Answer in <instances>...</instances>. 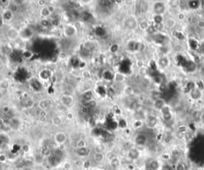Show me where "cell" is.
Listing matches in <instances>:
<instances>
[{"label": "cell", "mask_w": 204, "mask_h": 170, "mask_svg": "<svg viewBox=\"0 0 204 170\" xmlns=\"http://www.w3.org/2000/svg\"><path fill=\"white\" fill-rule=\"evenodd\" d=\"M161 122H164L165 124H169L173 122L175 119V115L174 110L169 103L166 104L161 110L158 112Z\"/></svg>", "instance_id": "6da1fadb"}, {"label": "cell", "mask_w": 204, "mask_h": 170, "mask_svg": "<svg viewBox=\"0 0 204 170\" xmlns=\"http://www.w3.org/2000/svg\"><path fill=\"white\" fill-rule=\"evenodd\" d=\"M150 4L151 12L153 15L165 16L168 14V6L167 1H154Z\"/></svg>", "instance_id": "7a4b0ae2"}, {"label": "cell", "mask_w": 204, "mask_h": 170, "mask_svg": "<svg viewBox=\"0 0 204 170\" xmlns=\"http://www.w3.org/2000/svg\"><path fill=\"white\" fill-rule=\"evenodd\" d=\"M161 119L157 112H148L145 120V126L148 130H155L160 126Z\"/></svg>", "instance_id": "3957f363"}, {"label": "cell", "mask_w": 204, "mask_h": 170, "mask_svg": "<svg viewBox=\"0 0 204 170\" xmlns=\"http://www.w3.org/2000/svg\"><path fill=\"white\" fill-rule=\"evenodd\" d=\"M155 63H156V68L162 72H166L169 70L172 64V61H171V57L168 55H158Z\"/></svg>", "instance_id": "277c9868"}, {"label": "cell", "mask_w": 204, "mask_h": 170, "mask_svg": "<svg viewBox=\"0 0 204 170\" xmlns=\"http://www.w3.org/2000/svg\"><path fill=\"white\" fill-rule=\"evenodd\" d=\"M187 97L193 103H198L203 100L204 92L203 90L200 89L194 84V86L191 89H190L188 92H187Z\"/></svg>", "instance_id": "5b68a950"}, {"label": "cell", "mask_w": 204, "mask_h": 170, "mask_svg": "<svg viewBox=\"0 0 204 170\" xmlns=\"http://www.w3.org/2000/svg\"><path fill=\"white\" fill-rule=\"evenodd\" d=\"M178 21L172 14H166L164 16V26L166 32H173L178 26Z\"/></svg>", "instance_id": "8992f818"}, {"label": "cell", "mask_w": 204, "mask_h": 170, "mask_svg": "<svg viewBox=\"0 0 204 170\" xmlns=\"http://www.w3.org/2000/svg\"><path fill=\"white\" fill-rule=\"evenodd\" d=\"M149 138L145 132H139L134 138V142L137 147H145L148 143Z\"/></svg>", "instance_id": "52a82bcc"}, {"label": "cell", "mask_w": 204, "mask_h": 170, "mask_svg": "<svg viewBox=\"0 0 204 170\" xmlns=\"http://www.w3.org/2000/svg\"><path fill=\"white\" fill-rule=\"evenodd\" d=\"M141 150L138 147H131L127 152V158L130 161H137L141 157Z\"/></svg>", "instance_id": "ba28073f"}, {"label": "cell", "mask_w": 204, "mask_h": 170, "mask_svg": "<svg viewBox=\"0 0 204 170\" xmlns=\"http://www.w3.org/2000/svg\"><path fill=\"white\" fill-rule=\"evenodd\" d=\"M186 6H187V11L191 12V13H197L198 11L201 10L202 2L201 1H195V0L187 1Z\"/></svg>", "instance_id": "9c48e42d"}, {"label": "cell", "mask_w": 204, "mask_h": 170, "mask_svg": "<svg viewBox=\"0 0 204 170\" xmlns=\"http://www.w3.org/2000/svg\"><path fill=\"white\" fill-rule=\"evenodd\" d=\"M204 107H194L191 111V113L189 115V117L191 120L194 123L199 125L200 123V118H201V113H202V109Z\"/></svg>", "instance_id": "30bf717a"}, {"label": "cell", "mask_w": 204, "mask_h": 170, "mask_svg": "<svg viewBox=\"0 0 204 170\" xmlns=\"http://www.w3.org/2000/svg\"><path fill=\"white\" fill-rule=\"evenodd\" d=\"M190 131V127L187 123H178L175 126V133L181 136H185Z\"/></svg>", "instance_id": "8fae6325"}, {"label": "cell", "mask_w": 204, "mask_h": 170, "mask_svg": "<svg viewBox=\"0 0 204 170\" xmlns=\"http://www.w3.org/2000/svg\"><path fill=\"white\" fill-rule=\"evenodd\" d=\"M163 164V161L160 158H152L148 163V170H160L161 168V165Z\"/></svg>", "instance_id": "7c38bea8"}, {"label": "cell", "mask_w": 204, "mask_h": 170, "mask_svg": "<svg viewBox=\"0 0 204 170\" xmlns=\"http://www.w3.org/2000/svg\"><path fill=\"white\" fill-rule=\"evenodd\" d=\"M151 26H152V23H151L150 19H147V18H143L138 21V29L142 32L146 33L151 27Z\"/></svg>", "instance_id": "4fadbf2b"}, {"label": "cell", "mask_w": 204, "mask_h": 170, "mask_svg": "<svg viewBox=\"0 0 204 170\" xmlns=\"http://www.w3.org/2000/svg\"><path fill=\"white\" fill-rule=\"evenodd\" d=\"M66 140H67V136L64 132H58L54 136V142L59 146L66 143Z\"/></svg>", "instance_id": "5bb4252c"}, {"label": "cell", "mask_w": 204, "mask_h": 170, "mask_svg": "<svg viewBox=\"0 0 204 170\" xmlns=\"http://www.w3.org/2000/svg\"><path fill=\"white\" fill-rule=\"evenodd\" d=\"M168 104V101L163 97H160L154 100V105H153V111L158 113L160 110Z\"/></svg>", "instance_id": "9a60e30c"}, {"label": "cell", "mask_w": 204, "mask_h": 170, "mask_svg": "<svg viewBox=\"0 0 204 170\" xmlns=\"http://www.w3.org/2000/svg\"><path fill=\"white\" fill-rule=\"evenodd\" d=\"M90 149L88 146L85 148H81V149H76L75 154L77 155L78 158H84V157H88L90 154Z\"/></svg>", "instance_id": "2e32d148"}, {"label": "cell", "mask_w": 204, "mask_h": 170, "mask_svg": "<svg viewBox=\"0 0 204 170\" xmlns=\"http://www.w3.org/2000/svg\"><path fill=\"white\" fill-rule=\"evenodd\" d=\"M106 158V155L104 153H100V152H95L94 154L92 155V159L97 164L104 162V160Z\"/></svg>", "instance_id": "e0dca14e"}, {"label": "cell", "mask_w": 204, "mask_h": 170, "mask_svg": "<svg viewBox=\"0 0 204 170\" xmlns=\"http://www.w3.org/2000/svg\"><path fill=\"white\" fill-rule=\"evenodd\" d=\"M126 26H127L128 29L131 30H134L135 29L138 28V21L135 18L133 17L127 20Z\"/></svg>", "instance_id": "ac0fdd59"}, {"label": "cell", "mask_w": 204, "mask_h": 170, "mask_svg": "<svg viewBox=\"0 0 204 170\" xmlns=\"http://www.w3.org/2000/svg\"><path fill=\"white\" fill-rule=\"evenodd\" d=\"M109 164L113 169H118L121 165V160H120L119 157H115L112 160H109Z\"/></svg>", "instance_id": "d6986e66"}, {"label": "cell", "mask_w": 204, "mask_h": 170, "mask_svg": "<svg viewBox=\"0 0 204 170\" xmlns=\"http://www.w3.org/2000/svg\"><path fill=\"white\" fill-rule=\"evenodd\" d=\"M174 168H175V170H187V165L183 160L180 159L175 163V165H174Z\"/></svg>", "instance_id": "ffe728a7"}, {"label": "cell", "mask_w": 204, "mask_h": 170, "mask_svg": "<svg viewBox=\"0 0 204 170\" xmlns=\"http://www.w3.org/2000/svg\"><path fill=\"white\" fill-rule=\"evenodd\" d=\"M123 92L125 96H133V95H135V88H133V86H131V85H126V86L124 88Z\"/></svg>", "instance_id": "44dd1931"}, {"label": "cell", "mask_w": 204, "mask_h": 170, "mask_svg": "<svg viewBox=\"0 0 204 170\" xmlns=\"http://www.w3.org/2000/svg\"><path fill=\"white\" fill-rule=\"evenodd\" d=\"M170 154H171V157L176 159H181L182 151L179 148H173L170 151Z\"/></svg>", "instance_id": "7402d4cb"}, {"label": "cell", "mask_w": 204, "mask_h": 170, "mask_svg": "<svg viewBox=\"0 0 204 170\" xmlns=\"http://www.w3.org/2000/svg\"><path fill=\"white\" fill-rule=\"evenodd\" d=\"M145 126V121L141 120V119H134L133 122V127L134 130H138L141 129L143 126Z\"/></svg>", "instance_id": "603a6c76"}, {"label": "cell", "mask_w": 204, "mask_h": 170, "mask_svg": "<svg viewBox=\"0 0 204 170\" xmlns=\"http://www.w3.org/2000/svg\"><path fill=\"white\" fill-rule=\"evenodd\" d=\"M196 30L199 33H204V18H199L195 25Z\"/></svg>", "instance_id": "cb8c5ba5"}, {"label": "cell", "mask_w": 204, "mask_h": 170, "mask_svg": "<svg viewBox=\"0 0 204 170\" xmlns=\"http://www.w3.org/2000/svg\"><path fill=\"white\" fill-rule=\"evenodd\" d=\"M135 65L138 69H142V68L147 66L146 62H145V60L144 59V58H138V59L136 61Z\"/></svg>", "instance_id": "d4e9b609"}, {"label": "cell", "mask_w": 204, "mask_h": 170, "mask_svg": "<svg viewBox=\"0 0 204 170\" xmlns=\"http://www.w3.org/2000/svg\"><path fill=\"white\" fill-rule=\"evenodd\" d=\"M87 147V142L85 139H79L76 142V149Z\"/></svg>", "instance_id": "484cf974"}, {"label": "cell", "mask_w": 204, "mask_h": 170, "mask_svg": "<svg viewBox=\"0 0 204 170\" xmlns=\"http://www.w3.org/2000/svg\"><path fill=\"white\" fill-rule=\"evenodd\" d=\"M160 170H175V168L174 165L170 164L169 162H163Z\"/></svg>", "instance_id": "4316f807"}, {"label": "cell", "mask_w": 204, "mask_h": 170, "mask_svg": "<svg viewBox=\"0 0 204 170\" xmlns=\"http://www.w3.org/2000/svg\"><path fill=\"white\" fill-rule=\"evenodd\" d=\"M4 19H6V21H10L13 18V12L10 10H6L3 14Z\"/></svg>", "instance_id": "83f0119b"}, {"label": "cell", "mask_w": 204, "mask_h": 170, "mask_svg": "<svg viewBox=\"0 0 204 170\" xmlns=\"http://www.w3.org/2000/svg\"><path fill=\"white\" fill-rule=\"evenodd\" d=\"M41 15H42V17L44 18H46L49 17V16L51 14L50 13V11H49L48 8H47V6H46V7H43L42 9H41Z\"/></svg>", "instance_id": "f1b7e54d"}, {"label": "cell", "mask_w": 204, "mask_h": 170, "mask_svg": "<svg viewBox=\"0 0 204 170\" xmlns=\"http://www.w3.org/2000/svg\"><path fill=\"white\" fill-rule=\"evenodd\" d=\"M52 122H53V125L55 126H59L62 125V118H60V117H54V119H53L52 120Z\"/></svg>", "instance_id": "f546056e"}, {"label": "cell", "mask_w": 204, "mask_h": 170, "mask_svg": "<svg viewBox=\"0 0 204 170\" xmlns=\"http://www.w3.org/2000/svg\"><path fill=\"white\" fill-rule=\"evenodd\" d=\"M95 149H96V152H100V153H104V152L106 151V146L103 145V144H99V145H96Z\"/></svg>", "instance_id": "4dcf8cb0"}, {"label": "cell", "mask_w": 204, "mask_h": 170, "mask_svg": "<svg viewBox=\"0 0 204 170\" xmlns=\"http://www.w3.org/2000/svg\"><path fill=\"white\" fill-rule=\"evenodd\" d=\"M39 107H40L41 109L43 110H46L47 107H49V103L48 101H46V100H42V101L39 103Z\"/></svg>", "instance_id": "1f68e13d"}, {"label": "cell", "mask_w": 204, "mask_h": 170, "mask_svg": "<svg viewBox=\"0 0 204 170\" xmlns=\"http://www.w3.org/2000/svg\"><path fill=\"white\" fill-rule=\"evenodd\" d=\"M116 81H118V82L122 83L125 80V77L123 74H121V73H117V74H116Z\"/></svg>", "instance_id": "d6a6232c"}, {"label": "cell", "mask_w": 204, "mask_h": 170, "mask_svg": "<svg viewBox=\"0 0 204 170\" xmlns=\"http://www.w3.org/2000/svg\"><path fill=\"white\" fill-rule=\"evenodd\" d=\"M83 164H84V163H83L82 160H81V158H77L73 160V164H74L76 167H78V168L82 166Z\"/></svg>", "instance_id": "836d02e7"}, {"label": "cell", "mask_w": 204, "mask_h": 170, "mask_svg": "<svg viewBox=\"0 0 204 170\" xmlns=\"http://www.w3.org/2000/svg\"><path fill=\"white\" fill-rule=\"evenodd\" d=\"M22 150L25 153H29L30 150H31V147H30V145H27V144H23V145H22Z\"/></svg>", "instance_id": "e575fe53"}, {"label": "cell", "mask_w": 204, "mask_h": 170, "mask_svg": "<svg viewBox=\"0 0 204 170\" xmlns=\"http://www.w3.org/2000/svg\"><path fill=\"white\" fill-rule=\"evenodd\" d=\"M63 169L65 170H70L72 168V164L71 163L69 162V161H66L63 164V166H62Z\"/></svg>", "instance_id": "d590c367"}, {"label": "cell", "mask_w": 204, "mask_h": 170, "mask_svg": "<svg viewBox=\"0 0 204 170\" xmlns=\"http://www.w3.org/2000/svg\"><path fill=\"white\" fill-rule=\"evenodd\" d=\"M7 160V156L5 153H0V163H5Z\"/></svg>", "instance_id": "8d00e7d4"}, {"label": "cell", "mask_w": 204, "mask_h": 170, "mask_svg": "<svg viewBox=\"0 0 204 170\" xmlns=\"http://www.w3.org/2000/svg\"><path fill=\"white\" fill-rule=\"evenodd\" d=\"M88 105L87 107H96V106H97V103H96V101H95L94 100H89V101H88Z\"/></svg>", "instance_id": "74e56055"}, {"label": "cell", "mask_w": 204, "mask_h": 170, "mask_svg": "<svg viewBox=\"0 0 204 170\" xmlns=\"http://www.w3.org/2000/svg\"><path fill=\"white\" fill-rule=\"evenodd\" d=\"M47 8H48L50 14H53L55 11V6H54V5H52V4H49L48 6H47Z\"/></svg>", "instance_id": "f35d334b"}, {"label": "cell", "mask_w": 204, "mask_h": 170, "mask_svg": "<svg viewBox=\"0 0 204 170\" xmlns=\"http://www.w3.org/2000/svg\"><path fill=\"white\" fill-rule=\"evenodd\" d=\"M200 126H202V127H204V108L202 109V113H201V118H200V123H199Z\"/></svg>", "instance_id": "ab89813d"}, {"label": "cell", "mask_w": 204, "mask_h": 170, "mask_svg": "<svg viewBox=\"0 0 204 170\" xmlns=\"http://www.w3.org/2000/svg\"><path fill=\"white\" fill-rule=\"evenodd\" d=\"M66 57H67V55H66L65 52H61L59 55H58V58H59L60 60H65Z\"/></svg>", "instance_id": "60d3db41"}, {"label": "cell", "mask_w": 204, "mask_h": 170, "mask_svg": "<svg viewBox=\"0 0 204 170\" xmlns=\"http://www.w3.org/2000/svg\"><path fill=\"white\" fill-rule=\"evenodd\" d=\"M34 104H35V102H34V100H27V107H32L34 106Z\"/></svg>", "instance_id": "b9f144b4"}, {"label": "cell", "mask_w": 204, "mask_h": 170, "mask_svg": "<svg viewBox=\"0 0 204 170\" xmlns=\"http://www.w3.org/2000/svg\"><path fill=\"white\" fill-rule=\"evenodd\" d=\"M66 117H67V119H73V115L72 114L71 112H68L67 115H66Z\"/></svg>", "instance_id": "7bdbcfd3"}, {"label": "cell", "mask_w": 204, "mask_h": 170, "mask_svg": "<svg viewBox=\"0 0 204 170\" xmlns=\"http://www.w3.org/2000/svg\"><path fill=\"white\" fill-rule=\"evenodd\" d=\"M9 111H10V108H9L7 106H5V107H3V108H2V111H3L4 113L9 112Z\"/></svg>", "instance_id": "ee69618b"}, {"label": "cell", "mask_w": 204, "mask_h": 170, "mask_svg": "<svg viewBox=\"0 0 204 170\" xmlns=\"http://www.w3.org/2000/svg\"><path fill=\"white\" fill-rule=\"evenodd\" d=\"M4 121H3V119H1V118H0V128H2V126H4Z\"/></svg>", "instance_id": "f6af8a7d"}, {"label": "cell", "mask_w": 204, "mask_h": 170, "mask_svg": "<svg viewBox=\"0 0 204 170\" xmlns=\"http://www.w3.org/2000/svg\"><path fill=\"white\" fill-rule=\"evenodd\" d=\"M133 170H144V169H143V168H141V167H139V166H135V167H134V168H133Z\"/></svg>", "instance_id": "bcb514c9"}]
</instances>
